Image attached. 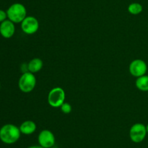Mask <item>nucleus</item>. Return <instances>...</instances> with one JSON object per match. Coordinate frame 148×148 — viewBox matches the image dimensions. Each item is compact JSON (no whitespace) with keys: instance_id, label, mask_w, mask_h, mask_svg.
<instances>
[{"instance_id":"obj_5","label":"nucleus","mask_w":148,"mask_h":148,"mask_svg":"<svg viewBox=\"0 0 148 148\" xmlns=\"http://www.w3.org/2000/svg\"><path fill=\"white\" fill-rule=\"evenodd\" d=\"M147 133L146 126L143 123H137L132 125L130 128V137L134 143H140L145 139Z\"/></svg>"},{"instance_id":"obj_20","label":"nucleus","mask_w":148,"mask_h":148,"mask_svg":"<svg viewBox=\"0 0 148 148\" xmlns=\"http://www.w3.org/2000/svg\"><path fill=\"white\" fill-rule=\"evenodd\" d=\"M147 28H148V25H147Z\"/></svg>"},{"instance_id":"obj_10","label":"nucleus","mask_w":148,"mask_h":148,"mask_svg":"<svg viewBox=\"0 0 148 148\" xmlns=\"http://www.w3.org/2000/svg\"><path fill=\"white\" fill-rule=\"evenodd\" d=\"M19 128L21 133L25 135H30L36 131L37 126L34 121L28 120H25L23 123H21Z\"/></svg>"},{"instance_id":"obj_4","label":"nucleus","mask_w":148,"mask_h":148,"mask_svg":"<svg viewBox=\"0 0 148 148\" xmlns=\"http://www.w3.org/2000/svg\"><path fill=\"white\" fill-rule=\"evenodd\" d=\"M64 90L61 87H54L48 94V102L53 107H60L65 100Z\"/></svg>"},{"instance_id":"obj_7","label":"nucleus","mask_w":148,"mask_h":148,"mask_svg":"<svg viewBox=\"0 0 148 148\" xmlns=\"http://www.w3.org/2000/svg\"><path fill=\"white\" fill-rule=\"evenodd\" d=\"M130 73L132 76L139 78L145 75L147 71V63L141 59H136L131 62L129 67Z\"/></svg>"},{"instance_id":"obj_9","label":"nucleus","mask_w":148,"mask_h":148,"mask_svg":"<svg viewBox=\"0 0 148 148\" xmlns=\"http://www.w3.org/2000/svg\"><path fill=\"white\" fill-rule=\"evenodd\" d=\"M15 32L14 23L11 20H5L0 23V34L5 39H10L12 37Z\"/></svg>"},{"instance_id":"obj_3","label":"nucleus","mask_w":148,"mask_h":148,"mask_svg":"<svg viewBox=\"0 0 148 148\" xmlns=\"http://www.w3.org/2000/svg\"><path fill=\"white\" fill-rule=\"evenodd\" d=\"M36 78L34 74L30 72L23 73L18 81V86L20 91L24 93H30L35 89Z\"/></svg>"},{"instance_id":"obj_11","label":"nucleus","mask_w":148,"mask_h":148,"mask_svg":"<svg viewBox=\"0 0 148 148\" xmlns=\"http://www.w3.org/2000/svg\"><path fill=\"white\" fill-rule=\"evenodd\" d=\"M43 65V63L41 59L38 57L33 58V59H32L31 60L28 62V64H27L28 71L32 73H37L42 69Z\"/></svg>"},{"instance_id":"obj_19","label":"nucleus","mask_w":148,"mask_h":148,"mask_svg":"<svg viewBox=\"0 0 148 148\" xmlns=\"http://www.w3.org/2000/svg\"><path fill=\"white\" fill-rule=\"evenodd\" d=\"M0 88H1V84H0Z\"/></svg>"},{"instance_id":"obj_15","label":"nucleus","mask_w":148,"mask_h":148,"mask_svg":"<svg viewBox=\"0 0 148 148\" xmlns=\"http://www.w3.org/2000/svg\"><path fill=\"white\" fill-rule=\"evenodd\" d=\"M7 12L4 11V10H0V23H2V22L4 21L5 20H7Z\"/></svg>"},{"instance_id":"obj_8","label":"nucleus","mask_w":148,"mask_h":148,"mask_svg":"<svg viewBox=\"0 0 148 148\" xmlns=\"http://www.w3.org/2000/svg\"><path fill=\"white\" fill-rule=\"evenodd\" d=\"M21 28L26 34H34L38 30V20L33 16H27L21 23Z\"/></svg>"},{"instance_id":"obj_2","label":"nucleus","mask_w":148,"mask_h":148,"mask_svg":"<svg viewBox=\"0 0 148 148\" xmlns=\"http://www.w3.org/2000/svg\"><path fill=\"white\" fill-rule=\"evenodd\" d=\"M7 17L14 23H21L27 17L25 7L20 3L12 4L7 10Z\"/></svg>"},{"instance_id":"obj_16","label":"nucleus","mask_w":148,"mask_h":148,"mask_svg":"<svg viewBox=\"0 0 148 148\" xmlns=\"http://www.w3.org/2000/svg\"><path fill=\"white\" fill-rule=\"evenodd\" d=\"M27 148H43V147H42L40 146V145H32V146L28 147Z\"/></svg>"},{"instance_id":"obj_18","label":"nucleus","mask_w":148,"mask_h":148,"mask_svg":"<svg viewBox=\"0 0 148 148\" xmlns=\"http://www.w3.org/2000/svg\"><path fill=\"white\" fill-rule=\"evenodd\" d=\"M51 148H59V147H54V146H53V147H52Z\"/></svg>"},{"instance_id":"obj_17","label":"nucleus","mask_w":148,"mask_h":148,"mask_svg":"<svg viewBox=\"0 0 148 148\" xmlns=\"http://www.w3.org/2000/svg\"><path fill=\"white\" fill-rule=\"evenodd\" d=\"M146 129H147V133H148V124L146 126Z\"/></svg>"},{"instance_id":"obj_1","label":"nucleus","mask_w":148,"mask_h":148,"mask_svg":"<svg viewBox=\"0 0 148 148\" xmlns=\"http://www.w3.org/2000/svg\"><path fill=\"white\" fill-rule=\"evenodd\" d=\"M20 128L12 123H7L0 129V140L7 145H12L20 139Z\"/></svg>"},{"instance_id":"obj_14","label":"nucleus","mask_w":148,"mask_h":148,"mask_svg":"<svg viewBox=\"0 0 148 148\" xmlns=\"http://www.w3.org/2000/svg\"><path fill=\"white\" fill-rule=\"evenodd\" d=\"M61 110H62V113H64V114H69L72 111V105H71L68 102H64L62 104V105L61 106Z\"/></svg>"},{"instance_id":"obj_6","label":"nucleus","mask_w":148,"mask_h":148,"mask_svg":"<svg viewBox=\"0 0 148 148\" xmlns=\"http://www.w3.org/2000/svg\"><path fill=\"white\" fill-rule=\"evenodd\" d=\"M38 142L39 145L43 148H51L54 146L56 139L53 132L48 129L42 130L38 136Z\"/></svg>"},{"instance_id":"obj_13","label":"nucleus","mask_w":148,"mask_h":148,"mask_svg":"<svg viewBox=\"0 0 148 148\" xmlns=\"http://www.w3.org/2000/svg\"><path fill=\"white\" fill-rule=\"evenodd\" d=\"M143 7L142 6L141 4L137 2H134L132 3L129 5L128 7V11L130 14L132 15H139L143 12Z\"/></svg>"},{"instance_id":"obj_12","label":"nucleus","mask_w":148,"mask_h":148,"mask_svg":"<svg viewBox=\"0 0 148 148\" xmlns=\"http://www.w3.org/2000/svg\"><path fill=\"white\" fill-rule=\"evenodd\" d=\"M135 85L138 89L143 91H148V75H144L137 78Z\"/></svg>"}]
</instances>
